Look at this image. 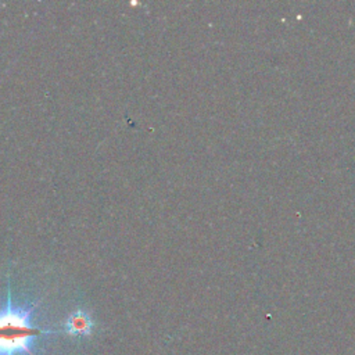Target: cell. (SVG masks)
<instances>
[{
	"label": "cell",
	"mask_w": 355,
	"mask_h": 355,
	"mask_svg": "<svg viewBox=\"0 0 355 355\" xmlns=\"http://www.w3.org/2000/svg\"><path fill=\"white\" fill-rule=\"evenodd\" d=\"M37 302L17 306L11 298L8 286L7 301L0 308V355H35L32 352L33 341L44 334H60V330L42 329L32 324V315Z\"/></svg>",
	"instance_id": "6da1fadb"
},
{
	"label": "cell",
	"mask_w": 355,
	"mask_h": 355,
	"mask_svg": "<svg viewBox=\"0 0 355 355\" xmlns=\"http://www.w3.org/2000/svg\"><path fill=\"white\" fill-rule=\"evenodd\" d=\"M64 331L72 337H89L93 331V320L87 312L78 309L64 322Z\"/></svg>",
	"instance_id": "7a4b0ae2"
}]
</instances>
